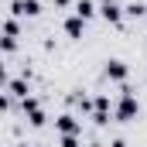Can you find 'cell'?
I'll list each match as a JSON object with an SVG mask.
<instances>
[{
	"label": "cell",
	"mask_w": 147,
	"mask_h": 147,
	"mask_svg": "<svg viewBox=\"0 0 147 147\" xmlns=\"http://www.w3.org/2000/svg\"><path fill=\"white\" fill-rule=\"evenodd\" d=\"M137 113H140V106H137L134 92H130V89H123V99H120V106H116V120H120V123H130Z\"/></svg>",
	"instance_id": "6da1fadb"
},
{
	"label": "cell",
	"mask_w": 147,
	"mask_h": 147,
	"mask_svg": "<svg viewBox=\"0 0 147 147\" xmlns=\"http://www.w3.org/2000/svg\"><path fill=\"white\" fill-rule=\"evenodd\" d=\"M10 10H14V17H38L41 14V3L38 0H14Z\"/></svg>",
	"instance_id": "7a4b0ae2"
},
{
	"label": "cell",
	"mask_w": 147,
	"mask_h": 147,
	"mask_svg": "<svg viewBox=\"0 0 147 147\" xmlns=\"http://www.w3.org/2000/svg\"><path fill=\"white\" fill-rule=\"evenodd\" d=\"M99 14L110 21V24H120V17H123V7L116 3V0H103V7H99Z\"/></svg>",
	"instance_id": "3957f363"
},
{
	"label": "cell",
	"mask_w": 147,
	"mask_h": 147,
	"mask_svg": "<svg viewBox=\"0 0 147 147\" xmlns=\"http://www.w3.org/2000/svg\"><path fill=\"white\" fill-rule=\"evenodd\" d=\"M55 127H58V130H62V134H79V127H82V123H79V120H75L72 113H62V116H58V120H55Z\"/></svg>",
	"instance_id": "277c9868"
},
{
	"label": "cell",
	"mask_w": 147,
	"mask_h": 147,
	"mask_svg": "<svg viewBox=\"0 0 147 147\" xmlns=\"http://www.w3.org/2000/svg\"><path fill=\"white\" fill-rule=\"evenodd\" d=\"M106 75L116 79V82H123V79H127V65H123L120 58H113V62H106Z\"/></svg>",
	"instance_id": "5b68a950"
},
{
	"label": "cell",
	"mask_w": 147,
	"mask_h": 147,
	"mask_svg": "<svg viewBox=\"0 0 147 147\" xmlns=\"http://www.w3.org/2000/svg\"><path fill=\"white\" fill-rule=\"evenodd\" d=\"M92 14H96V3H92V0H79V3H75V17H82V21H89Z\"/></svg>",
	"instance_id": "8992f818"
},
{
	"label": "cell",
	"mask_w": 147,
	"mask_h": 147,
	"mask_svg": "<svg viewBox=\"0 0 147 147\" xmlns=\"http://www.w3.org/2000/svg\"><path fill=\"white\" fill-rule=\"evenodd\" d=\"M82 24H86L82 17H69V21H65V34L69 38H82Z\"/></svg>",
	"instance_id": "52a82bcc"
},
{
	"label": "cell",
	"mask_w": 147,
	"mask_h": 147,
	"mask_svg": "<svg viewBox=\"0 0 147 147\" xmlns=\"http://www.w3.org/2000/svg\"><path fill=\"white\" fill-rule=\"evenodd\" d=\"M10 92L24 99V96H28V82H24V79H14V82H10Z\"/></svg>",
	"instance_id": "ba28073f"
},
{
	"label": "cell",
	"mask_w": 147,
	"mask_h": 147,
	"mask_svg": "<svg viewBox=\"0 0 147 147\" xmlns=\"http://www.w3.org/2000/svg\"><path fill=\"white\" fill-rule=\"evenodd\" d=\"M3 34H7V38H17V34H21V24H17V21H7V24H3Z\"/></svg>",
	"instance_id": "9c48e42d"
},
{
	"label": "cell",
	"mask_w": 147,
	"mask_h": 147,
	"mask_svg": "<svg viewBox=\"0 0 147 147\" xmlns=\"http://www.w3.org/2000/svg\"><path fill=\"white\" fill-rule=\"evenodd\" d=\"M127 14H130V17H140V14H147V7L137 0V3H130V7H127Z\"/></svg>",
	"instance_id": "30bf717a"
},
{
	"label": "cell",
	"mask_w": 147,
	"mask_h": 147,
	"mask_svg": "<svg viewBox=\"0 0 147 147\" xmlns=\"http://www.w3.org/2000/svg\"><path fill=\"white\" fill-rule=\"evenodd\" d=\"M0 48H3V51H14V48H17V38H0Z\"/></svg>",
	"instance_id": "8fae6325"
},
{
	"label": "cell",
	"mask_w": 147,
	"mask_h": 147,
	"mask_svg": "<svg viewBox=\"0 0 147 147\" xmlns=\"http://www.w3.org/2000/svg\"><path fill=\"white\" fill-rule=\"evenodd\" d=\"M28 120H31V127H45V113H41V110H34Z\"/></svg>",
	"instance_id": "7c38bea8"
},
{
	"label": "cell",
	"mask_w": 147,
	"mask_h": 147,
	"mask_svg": "<svg viewBox=\"0 0 147 147\" xmlns=\"http://www.w3.org/2000/svg\"><path fill=\"white\" fill-rule=\"evenodd\" d=\"M62 147H79V137L75 134H62Z\"/></svg>",
	"instance_id": "4fadbf2b"
},
{
	"label": "cell",
	"mask_w": 147,
	"mask_h": 147,
	"mask_svg": "<svg viewBox=\"0 0 147 147\" xmlns=\"http://www.w3.org/2000/svg\"><path fill=\"white\" fill-rule=\"evenodd\" d=\"M0 82H7V69H3V62H0Z\"/></svg>",
	"instance_id": "5bb4252c"
},
{
	"label": "cell",
	"mask_w": 147,
	"mask_h": 147,
	"mask_svg": "<svg viewBox=\"0 0 147 147\" xmlns=\"http://www.w3.org/2000/svg\"><path fill=\"white\" fill-rule=\"evenodd\" d=\"M7 106H10V103H7V96H0V110H7Z\"/></svg>",
	"instance_id": "9a60e30c"
},
{
	"label": "cell",
	"mask_w": 147,
	"mask_h": 147,
	"mask_svg": "<svg viewBox=\"0 0 147 147\" xmlns=\"http://www.w3.org/2000/svg\"><path fill=\"white\" fill-rule=\"evenodd\" d=\"M113 147H127V140H113Z\"/></svg>",
	"instance_id": "2e32d148"
}]
</instances>
